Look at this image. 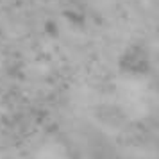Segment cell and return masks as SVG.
I'll use <instances>...</instances> for the list:
<instances>
[{
  "instance_id": "obj_1",
  "label": "cell",
  "mask_w": 159,
  "mask_h": 159,
  "mask_svg": "<svg viewBox=\"0 0 159 159\" xmlns=\"http://www.w3.org/2000/svg\"><path fill=\"white\" fill-rule=\"evenodd\" d=\"M147 65H148L147 52L141 47L127 48L120 57V68L127 73H143L147 70Z\"/></svg>"
}]
</instances>
